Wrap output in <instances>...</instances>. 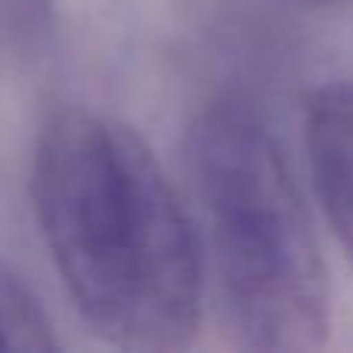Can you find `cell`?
<instances>
[{
  "instance_id": "6da1fadb",
  "label": "cell",
  "mask_w": 353,
  "mask_h": 353,
  "mask_svg": "<svg viewBox=\"0 0 353 353\" xmlns=\"http://www.w3.org/2000/svg\"><path fill=\"white\" fill-rule=\"evenodd\" d=\"M31 201L56 273L99 341L137 353L195 341L205 245L134 128L84 105L50 109L31 155Z\"/></svg>"
},
{
  "instance_id": "7a4b0ae2",
  "label": "cell",
  "mask_w": 353,
  "mask_h": 353,
  "mask_svg": "<svg viewBox=\"0 0 353 353\" xmlns=\"http://www.w3.org/2000/svg\"><path fill=\"white\" fill-rule=\"evenodd\" d=\"M220 307L239 347L307 353L332 332V288L285 152L242 105H208L186 134Z\"/></svg>"
},
{
  "instance_id": "3957f363",
  "label": "cell",
  "mask_w": 353,
  "mask_h": 353,
  "mask_svg": "<svg viewBox=\"0 0 353 353\" xmlns=\"http://www.w3.org/2000/svg\"><path fill=\"white\" fill-rule=\"evenodd\" d=\"M304 146L323 214L353 267V81H325L310 93Z\"/></svg>"
},
{
  "instance_id": "277c9868",
  "label": "cell",
  "mask_w": 353,
  "mask_h": 353,
  "mask_svg": "<svg viewBox=\"0 0 353 353\" xmlns=\"http://www.w3.org/2000/svg\"><path fill=\"white\" fill-rule=\"evenodd\" d=\"M59 338L37 294L0 263V350H59Z\"/></svg>"
},
{
  "instance_id": "5b68a950",
  "label": "cell",
  "mask_w": 353,
  "mask_h": 353,
  "mask_svg": "<svg viewBox=\"0 0 353 353\" xmlns=\"http://www.w3.org/2000/svg\"><path fill=\"white\" fill-rule=\"evenodd\" d=\"M294 3H310V6H329V3H344V0H294Z\"/></svg>"
}]
</instances>
